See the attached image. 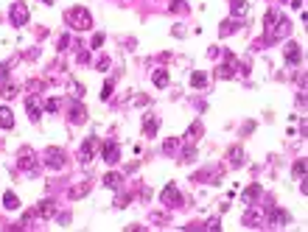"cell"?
Returning a JSON list of instances; mask_svg holds the SVG:
<instances>
[{"mask_svg": "<svg viewBox=\"0 0 308 232\" xmlns=\"http://www.w3.org/2000/svg\"><path fill=\"white\" fill-rule=\"evenodd\" d=\"M263 25H266V39H269V42H277V39L289 36V31H291V20L283 17L280 11H266Z\"/></svg>", "mask_w": 308, "mask_h": 232, "instance_id": "obj_1", "label": "cell"}, {"mask_svg": "<svg viewBox=\"0 0 308 232\" xmlns=\"http://www.w3.org/2000/svg\"><path fill=\"white\" fill-rule=\"evenodd\" d=\"M65 20H68V25L76 28V31H90L92 14H90V9H84V6H73V9H68Z\"/></svg>", "mask_w": 308, "mask_h": 232, "instance_id": "obj_2", "label": "cell"}, {"mask_svg": "<svg viewBox=\"0 0 308 232\" xmlns=\"http://www.w3.org/2000/svg\"><path fill=\"white\" fill-rule=\"evenodd\" d=\"M42 165L54 168V171L65 168L68 165V154H65V148H59V145H48L45 151H42Z\"/></svg>", "mask_w": 308, "mask_h": 232, "instance_id": "obj_3", "label": "cell"}, {"mask_svg": "<svg viewBox=\"0 0 308 232\" xmlns=\"http://www.w3.org/2000/svg\"><path fill=\"white\" fill-rule=\"evenodd\" d=\"M98 148H101V143H98V137H87V140L81 143V151H79L81 165H87V162H92V160H95V154H98Z\"/></svg>", "mask_w": 308, "mask_h": 232, "instance_id": "obj_4", "label": "cell"}, {"mask_svg": "<svg viewBox=\"0 0 308 232\" xmlns=\"http://www.w3.org/2000/svg\"><path fill=\"white\" fill-rule=\"evenodd\" d=\"M160 201L165 207H180V204H182V193H180V188H177L174 182H168L160 193Z\"/></svg>", "mask_w": 308, "mask_h": 232, "instance_id": "obj_5", "label": "cell"}, {"mask_svg": "<svg viewBox=\"0 0 308 232\" xmlns=\"http://www.w3.org/2000/svg\"><path fill=\"white\" fill-rule=\"evenodd\" d=\"M9 17H12V25L23 28L25 22H28V6H25L23 0H17V3L12 6V11H9Z\"/></svg>", "mask_w": 308, "mask_h": 232, "instance_id": "obj_6", "label": "cell"}, {"mask_svg": "<svg viewBox=\"0 0 308 232\" xmlns=\"http://www.w3.org/2000/svg\"><path fill=\"white\" fill-rule=\"evenodd\" d=\"M101 160L104 162H109V165H115L118 160H121V145L115 143V140H107L101 148Z\"/></svg>", "mask_w": 308, "mask_h": 232, "instance_id": "obj_7", "label": "cell"}, {"mask_svg": "<svg viewBox=\"0 0 308 232\" xmlns=\"http://www.w3.org/2000/svg\"><path fill=\"white\" fill-rule=\"evenodd\" d=\"M68 118H70V123L81 126V123L87 121V109L81 107L79 101H70V104H68Z\"/></svg>", "mask_w": 308, "mask_h": 232, "instance_id": "obj_8", "label": "cell"}, {"mask_svg": "<svg viewBox=\"0 0 308 232\" xmlns=\"http://www.w3.org/2000/svg\"><path fill=\"white\" fill-rule=\"evenodd\" d=\"M157 129H160V118L154 112H146L143 115V134L146 137H157Z\"/></svg>", "mask_w": 308, "mask_h": 232, "instance_id": "obj_9", "label": "cell"}, {"mask_svg": "<svg viewBox=\"0 0 308 232\" xmlns=\"http://www.w3.org/2000/svg\"><path fill=\"white\" fill-rule=\"evenodd\" d=\"M283 59L286 65H300V59H303V51H300V45L297 42H289L283 48Z\"/></svg>", "mask_w": 308, "mask_h": 232, "instance_id": "obj_10", "label": "cell"}, {"mask_svg": "<svg viewBox=\"0 0 308 232\" xmlns=\"http://www.w3.org/2000/svg\"><path fill=\"white\" fill-rule=\"evenodd\" d=\"M205 134V126H202V121H194L191 126H188V132H185V140L182 143H188V145H196V140Z\"/></svg>", "mask_w": 308, "mask_h": 232, "instance_id": "obj_11", "label": "cell"}, {"mask_svg": "<svg viewBox=\"0 0 308 232\" xmlns=\"http://www.w3.org/2000/svg\"><path fill=\"white\" fill-rule=\"evenodd\" d=\"M236 76V59L233 54H224V65L216 70V78H233Z\"/></svg>", "mask_w": 308, "mask_h": 232, "instance_id": "obj_12", "label": "cell"}, {"mask_svg": "<svg viewBox=\"0 0 308 232\" xmlns=\"http://www.w3.org/2000/svg\"><path fill=\"white\" fill-rule=\"evenodd\" d=\"M266 218H269V224H274V227H283V224H289V213L280 210V207H269Z\"/></svg>", "mask_w": 308, "mask_h": 232, "instance_id": "obj_13", "label": "cell"}, {"mask_svg": "<svg viewBox=\"0 0 308 232\" xmlns=\"http://www.w3.org/2000/svg\"><path fill=\"white\" fill-rule=\"evenodd\" d=\"M25 109H28V118H31V121H39V112H42V101L36 98V95H28V98H25Z\"/></svg>", "mask_w": 308, "mask_h": 232, "instance_id": "obj_14", "label": "cell"}, {"mask_svg": "<svg viewBox=\"0 0 308 232\" xmlns=\"http://www.w3.org/2000/svg\"><path fill=\"white\" fill-rule=\"evenodd\" d=\"M90 193V179H84V182H79L76 188L68 190V199H81V196H87Z\"/></svg>", "mask_w": 308, "mask_h": 232, "instance_id": "obj_15", "label": "cell"}, {"mask_svg": "<svg viewBox=\"0 0 308 232\" xmlns=\"http://www.w3.org/2000/svg\"><path fill=\"white\" fill-rule=\"evenodd\" d=\"M20 168L34 171V151L31 148H20Z\"/></svg>", "mask_w": 308, "mask_h": 232, "instance_id": "obj_16", "label": "cell"}, {"mask_svg": "<svg viewBox=\"0 0 308 232\" xmlns=\"http://www.w3.org/2000/svg\"><path fill=\"white\" fill-rule=\"evenodd\" d=\"M250 11V3L247 0H230V14L233 17H241V14H247Z\"/></svg>", "mask_w": 308, "mask_h": 232, "instance_id": "obj_17", "label": "cell"}, {"mask_svg": "<svg viewBox=\"0 0 308 232\" xmlns=\"http://www.w3.org/2000/svg\"><path fill=\"white\" fill-rule=\"evenodd\" d=\"M0 129H14V115L9 107H0Z\"/></svg>", "mask_w": 308, "mask_h": 232, "instance_id": "obj_18", "label": "cell"}, {"mask_svg": "<svg viewBox=\"0 0 308 232\" xmlns=\"http://www.w3.org/2000/svg\"><path fill=\"white\" fill-rule=\"evenodd\" d=\"M230 165L233 168L244 165V148H241V145H233V148H230Z\"/></svg>", "mask_w": 308, "mask_h": 232, "instance_id": "obj_19", "label": "cell"}, {"mask_svg": "<svg viewBox=\"0 0 308 232\" xmlns=\"http://www.w3.org/2000/svg\"><path fill=\"white\" fill-rule=\"evenodd\" d=\"M151 81H154L157 87H168V70H163V67H157V70L151 73Z\"/></svg>", "mask_w": 308, "mask_h": 232, "instance_id": "obj_20", "label": "cell"}, {"mask_svg": "<svg viewBox=\"0 0 308 232\" xmlns=\"http://www.w3.org/2000/svg\"><path fill=\"white\" fill-rule=\"evenodd\" d=\"M180 145H182V137H168V140L163 143V154H174V151H180Z\"/></svg>", "mask_w": 308, "mask_h": 232, "instance_id": "obj_21", "label": "cell"}, {"mask_svg": "<svg viewBox=\"0 0 308 232\" xmlns=\"http://www.w3.org/2000/svg\"><path fill=\"white\" fill-rule=\"evenodd\" d=\"M3 207H6V210H17V207H20V199L14 196L12 190H6V193H3Z\"/></svg>", "mask_w": 308, "mask_h": 232, "instance_id": "obj_22", "label": "cell"}, {"mask_svg": "<svg viewBox=\"0 0 308 232\" xmlns=\"http://www.w3.org/2000/svg\"><path fill=\"white\" fill-rule=\"evenodd\" d=\"M54 201H39V207H36V215H42V218H51L54 215Z\"/></svg>", "mask_w": 308, "mask_h": 232, "instance_id": "obj_23", "label": "cell"}, {"mask_svg": "<svg viewBox=\"0 0 308 232\" xmlns=\"http://www.w3.org/2000/svg\"><path fill=\"white\" fill-rule=\"evenodd\" d=\"M291 174H294V179H306V160H303V157L291 165Z\"/></svg>", "mask_w": 308, "mask_h": 232, "instance_id": "obj_24", "label": "cell"}, {"mask_svg": "<svg viewBox=\"0 0 308 232\" xmlns=\"http://www.w3.org/2000/svg\"><path fill=\"white\" fill-rule=\"evenodd\" d=\"M191 84H194L196 89H199V87H205V84H207V73H202V70L191 73Z\"/></svg>", "mask_w": 308, "mask_h": 232, "instance_id": "obj_25", "label": "cell"}, {"mask_svg": "<svg viewBox=\"0 0 308 232\" xmlns=\"http://www.w3.org/2000/svg\"><path fill=\"white\" fill-rule=\"evenodd\" d=\"M241 25H244V22H221V28H218V34H221V36H230V34L236 31V28H241Z\"/></svg>", "mask_w": 308, "mask_h": 232, "instance_id": "obj_26", "label": "cell"}, {"mask_svg": "<svg viewBox=\"0 0 308 232\" xmlns=\"http://www.w3.org/2000/svg\"><path fill=\"white\" fill-rule=\"evenodd\" d=\"M121 185V174H107L104 177V188H118Z\"/></svg>", "mask_w": 308, "mask_h": 232, "instance_id": "obj_27", "label": "cell"}, {"mask_svg": "<svg viewBox=\"0 0 308 232\" xmlns=\"http://www.w3.org/2000/svg\"><path fill=\"white\" fill-rule=\"evenodd\" d=\"M196 160V148L194 145H188V148H185V154H182V162H194Z\"/></svg>", "mask_w": 308, "mask_h": 232, "instance_id": "obj_28", "label": "cell"}, {"mask_svg": "<svg viewBox=\"0 0 308 232\" xmlns=\"http://www.w3.org/2000/svg\"><path fill=\"white\" fill-rule=\"evenodd\" d=\"M258 196H261V185H252V188L244 193V199H258Z\"/></svg>", "mask_w": 308, "mask_h": 232, "instance_id": "obj_29", "label": "cell"}, {"mask_svg": "<svg viewBox=\"0 0 308 232\" xmlns=\"http://www.w3.org/2000/svg\"><path fill=\"white\" fill-rule=\"evenodd\" d=\"M17 95V84H6L3 87V98H14Z\"/></svg>", "mask_w": 308, "mask_h": 232, "instance_id": "obj_30", "label": "cell"}, {"mask_svg": "<svg viewBox=\"0 0 308 232\" xmlns=\"http://www.w3.org/2000/svg\"><path fill=\"white\" fill-rule=\"evenodd\" d=\"M59 104H62L59 98H48V101H45V109H48V112H56V109H59Z\"/></svg>", "mask_w": 308, "mask_h": 232, "instance_id": "obj_31", "label": "cell"}, {"mask_svg": "<svg viewBox=\"0 0 308 232\" xmlns=\"http://www.w3.org/2000/svg\"><path fill=\"white\" fill-rule=\"evenodd\" d=\"M109 92H112V81H107V84H104V89H101V98L107 101V98H109Z\"/></svg>", "mask_w": 308, "mask_h": 232, "instance_id": "obj_32", "label": "cell"}, {"mask_svg": "<svg viewBox=\"0 0 308 232\" xmlns=\"http://www.w3.org/2000/svg\"><path fill=\"white\" fill-rule=\"evenodd\" d=\"M104 45V34H95V36H92V48H101Z\"/></svg>", "mask_w": 308, "mask_h": 232, "instance_id": "obj_33", "label": "cell"}, {"mask_svg": "<svg viewBox=\"0 0 308 232\" xmlns=\"http://www.w3.org/2000/svg\"><path fill=\"white\" fill-rule=\"evenodd\" d=\"M68 45H70V36H62V39H59V45H56V48H59V51H65Z\"/></svg>", "mask_w": 308, "mask_h": 232, "instance_id": "obj_34", "label": "cell"}, {"mask_svg": "<svg viewBox=\"0 0 308 232\" xmlns=\"http://www.w3.org/2000/svg\"><path fill=\"white\" fill-rule=\"evenodd\" d=\"M6 76H9V65H0V81H6Z\"/></svg>", "mask_w": 308, "mask_h": 232, "instance_id": "obj_35", "label": "cell"}, {"mask_svg": "<svg viewBox=\"0 0 308 232\" xmlns=\"http://www.w3.org/2000/svg\"><path fill=\"white\" fill-rule=\"evenodd\" d=\"M205 227H207V230H218V218H210V221H207Z\"/></svg>", "mask_w": 308, "mask_h": 232, "instance_id": "obj_36", "label": "cell"}]
</instances>
